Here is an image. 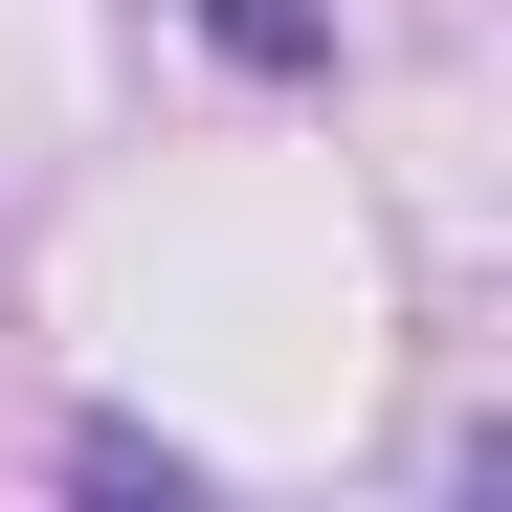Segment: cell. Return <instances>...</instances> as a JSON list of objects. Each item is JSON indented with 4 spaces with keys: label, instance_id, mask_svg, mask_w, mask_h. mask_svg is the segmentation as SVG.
Wrapping results in <instances>:
<instances>
[{
    "label": "cell",
    "instance_id": "1",
    "mask_svg": "<svg viewBox=\"0 0 512 512\" xmlns=\"http://www.w3.org/2000/svg\"><path fill=\"white\" fill-rule=\"evenodd\" d=\"M67 490H156V512H179L201 468H179V446H156V423H67Z\"/></svg>",
    "mask_w": 512,
    "mask_h": 512
},
{
    "label": "cell",
    "instance_id": "2",
    "mask_svg": "<svg viewBox=\"0 0 512 512\" xmlns=\"http://www.w3.org/2000/svg\"><path fill=\"white\" fill-rule=\"evenodd\" d=\"M201 23H223L245 67H334V23H312V0H201Z\"/></svg>",
    "mask_w": 512,
    "mask_h": 512
}]
</instances>
